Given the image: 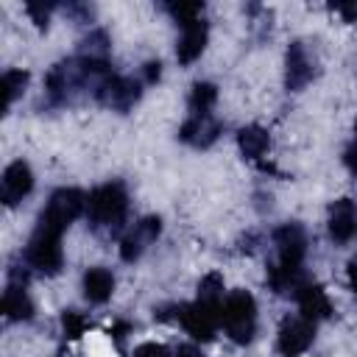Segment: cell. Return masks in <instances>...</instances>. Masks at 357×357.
Here are the masks:
<instances>
[{"mask_svg": "<svg viewBox=\"0 0 357 357\" xmlns=\"http://www.w3.org/2000/svg\"><path fill=\"white\" fill-rule=\"evenodd\" d=\"M220 326L234 343H248L257 329V301L245 290H231L220 301Z\"/></svg>", "mask_w": 357, "mask_h": 357, "instance_id": "6da1fadb", "label": "cell"}, {"mask_svg": "<svg viewBox=\"0 0 357 357\" xmlns=\"http://www.w3.org/2000/svg\"><path fill=\"white\" fill-rule=\"evenodd\" d=\"M126 209H128V195L117 181L95 187L86 198V218L95 226H120L126 218Z\"/></svg>", "mask_w": 357, "mask_h": 357, "instance_id": "7a4b0ae2", "label": "cell"}, {"mask_svg": "<svg viewBox=\"0 0 357 357\" xmlns=\"http://www.w3.org/2000/svg\"><path fill=\"white\" fill-rule=\"evenodd\" d=\"M81 212H86V195L75 187H61L50 195L45 212L39 215V223L42 229H50V231H64Z\"/></svg>", "mask_w": 357, "mask_h": 357, "instance_id": "3957f363", "label": "cell"}, {"mask_svg": "<svg viewBox=\"0 0 357 357\" xmlns=\"http://www.w3.org/2000/svg\"><path fill=\"white\" fill-rule=\"evenodd\" d=\"M25 262L39 271V273H59L61 271V262H64V254H61V234L59 231H50V229H42L36 226L33 237L28 240V248H25Z\"/></svg>", "mask_w": 357, "mask_h": 357, "instance_id": "277c9868", "label": "cell"}, {"mask_svg": "<svg viewBox=\"0 0 357 357\" xmlns=\"http://www.w3.org/2000/svg\"><path fill=\"white\" fill-rule=\"evenodd\" d=\"M176 321L195 337V340H212L215 329L220 324V304L218 301H192V304H181L176 307Z\"/></svg>", "mask_w": 357, "mask_h": 357, "instance_id": "5b68a950", "label": "cell"}, {"mask_svg": "<svg viewBox=\"0 0 357 357\" xmlns=\"http://www.w3.org/2000/svg\"><path fill=\"white\" fill-rule=\"evenodd\" d=\"M312 337H315V324L312 321H307L301 315L298 318H284V324L279 329V340H276L279 354L282 357H298L310 349Z\"/></svg>", "mask_w": 357, "mask_h": 357, "instance_id": "8992f818", "label": "cell"}, {"mask_svg": "<svg viewBox=\"0 0 357 357\" xmlns=\"http://www.w3.org/2000/svg\"><path fill=\"white\" fill-rule=\"evenodd\" d=\"M95 92L106 106H112L117 112H128L139 100V84L134 78H123V75H109L106 81H100L95 86Z\"/></svg>", "mask_w": 357, "mask_h": 357, "instance_id": "52a82bcc", "label": "cell"}, {"mask_svg": "<svg viewBox=\"0 0 357 357\" xmlns=\"http://www.w3.org/2000/svg\"><path fill=\"white\" fill-rule=\"evenodd\" d=\"M273 243H276V251H279V262L276 265H284V268H301V259H304V251H307V234L301 226L296 223H284L273 231Z\"/></svg>", "mask_w": 357, "mask_h": 357, "instance_id": "ba28073f", "label": "cell"}, {"mask_svg": "<svg viewBox=\"0 0 357 357\" xmlns=\"http://www.w3.org/2000/svg\"><path fill=\"white\" fill-rule=\"evenodd\" d=\"M31 187H33V173H31V167L22 159H17V162H11L3 170V178H0V201L6 206H17L31 192Z\"/></svg>", "mask_w": 357, "mask_h": 357, "instance_id": "9c48e42d", "label": "cell"}, {"mask_svg": "<svg viewBox=\"0 0 357 357\" xmlns=\"http://www.w3.org/2000/svg\"><path fill=\"white\" fill-rule=\"evenodd\" d=\"M159 231H162V220H159L156 215L142 218V220L123 237V243H120V257H123L126 262L139 259V254L145 251V245L153 243V240L159 237Z\"/></svg>", "mask_w": 357, "mask_h": 357, "instance_id": "30bf717a", "label": "cell"}, {"mask_svg": "<svg viewBox=\"0 0 357 357\" xmlns=\"http://www.w3.org/2000/svg\"><path fill=\"white\" fill-rule=\"evenodd\" d=\"M357 234V206L351 198H337L329 206V237L335 243H349Z\"/></svg>", "mask_w": 357, "mask_h": 357, "instance_id": "8fae6325", "label": "cell"}, {"mask_svg": "<svg viewBox=\"0 0 357 357\" xmlns=\"http://www.w3.org/2000/svg\"><path fill=\"white\" fill-rule=\"evenodd\" d=\"M284 81H287V89H301L310 84L312 78V59L304 47V42H293L287 47V56H284Z\"/></svg>", "mask_w": 357, "mask_h": 357, "instance_id": "7c38bea8", "label": "cell"}, {"mask_svg": "<svg viewBox=\"0 0 357 357\" xmlns=\"http://www.w3.org/2000/svg\"><path fill=\"white\" fill-rule=\"evenodd\" d=\"M206 47V22L198 17L187 25H181V36L176 45V59L178 64H192Z\"/></svg>", "mask_w": 357, "mask_h": 357, "instance_id": "4fadbf2b", "label": "cell"}, {"mask_svg": "<svg viewBox=\"0 0 357 357\" xmlns=\"http://www.w3.org/2000/svg\"><path fill=\"white\" fill-rule=\"evenodd\" d=\"M220 126L218 120H212V114H190V120H184V126L178 128V139L195 145V148H206L218 139Z\"/></svg>", "mask_w": 357, "mask_h": 357, "instance_id": "5bb4252c", "label": "cell"}, {"mask_svg": "<svg viewBox=\"0 0 357 357\" xmlns=\"http://www.w3.org/2000/svg\"><path fill=\"white\" fill-rule=\"evenodd\" d=\"M296 298H298L301 318H307L312 324L332 315V301H329V296H326V290L321 284H301L296 290Z\"/></svg>", "mask_w": 357, "mask_h": 357, "instance_id": "9a60e30c", "label": "cell"}, {"mask_svg": "<svg viewBox=\"0 0 357 357\" xmlns=\"http://www.w3.org/2000/svg\"><path fill=\"white\" fill-rule=\"evenodd\" d=\"M112 290H114V276H112V271H106V268H89V271L84 273V296H86L92 304L109 301Z\"/></svg>", "mask_w": 357, "mask_h": 357, "instance_id": "2e32d148", "label": "cell"}, {"mask_svg": "<svg viewBox=\"0 0 357 357\" xmlns=\"http://www.w3.org/2000/svg\"><path fill=\"white\" fill-rule=\"evenodd\" d=\"M3 312L8 321H28L33 315V304L25 293V284H17L11 282L3 293Z\"/></svg>", "mask_w": 357, "mask_h": 357, "instance_id": "e0dca14e", "label": "cell"}, {"mask_svg": "<svg viewBox=\"0 0 357 357\" xmlns=\"http://www.w3.org/2000/svg\"><path fill=\"white\" fill-rule=\"evenodd\" d=\"M237 145L245 159H262L268 151V131L262 126H243L237 131Z\"/></svg>", "mask_w": 357, "mask_h": 357, "instance_id": "ac0fdd59", "label": "cell"}, {"mask_svg": "<svg viewBox=\"0 0 357 357\" xmlns=\"http://www.w3.org/2000/svg\"><path fill=\"white\" fill-rule=\"evenodd\" d=\"M215 100H218V89L209 81H198L192 86V92H190V109H192V114H209V109L215 106Z\"/></svg>", "mask_w": 357, "mask_h": 357, "instance_id": "d6986e66", "label": "cell"}, {"mask_svg": "<svg viewBox=\"0 0 357 357\" xmlns=\"http://www.w3.org/2000/svg\"><path fill=\"white\" fill-rule=\"evenodd\" d=\"M25 84H28V73L25 70H6L3 73V78H0V86H3V103H6V109L14 103V98L25 89Z\"/></svg>", "mask_w": 357, "mask_h": 357, "instance_id": "ffe728a7", "label": "cell"}, {"mask_svg": "<svg viewBox=\"0 0 357 357\" xmlns=\"http://www.w3.org/2000/svg\"><path fill=\"white\" fill-rule=\"evenodd\" d=\"M198 298H204V301H218V304H220V298H223V279H220V273H206V276L201 279V284H198Z\"/></svg>", "mask_w": 357, "mask_h": 357, "instance_id": "44dd1931", "label": "cell"}, {"mask_svg": "<svg viewBox=\"0 0 357 357\" xmlns=\"http://www.w3.org/2000/svg\"><path fill=\"white\" fill-rule=\"evenodd\" d=\"M165 8L173 14V20H176L178 25H187V22L198 20V17H201V11H204V6H201V3H167Z\"/></svg>", "mask_w": 357, "mask_h": 357, "instance_id": "7402d4cb", "label": "cell"}, {"mask_svg": "<svg viewBox=\"0 0 357 357\" xmlns=\"http://www.w3.org/2000/svg\"><path fill=\"white\" fill-rule=\"evenodd\" d=\"M61 324H64V335H67V337H73V340H75V337H81V335H84V329H86V318H84L81 312H73V310H70V312H64Z\"/></svg>", "mask_w": 357, "mask_h": 357, "instance_id": "603a6c76", "label": "cell"}, {"mask_svg": "<svg viewBox=\"0 0 357 357\" xmlns=\"http://www.w3.org/2000/svg\"><path fill=\"white\" fill-rule=\"evenodd\" d=\"M50 3H25V11L33 17V22L39 25V28H45L47 25V14H50Z\"/></svg>", "mask_w": 357, "mask_h": 357, "instance_id": "cb8c5ba5", "label": "cell"}, {"mask_svg": "<svg viewBox=\"0 0 357 357\" xmlns=\"http://www.w3.org/2000/svg\"><path fill=\"white\" fill-rule=\"evenodd\" d=\"M134 357H167V349L162 343H142L134 349Z\"/></svg>", "mask_w": 357, "mask_h": 357, "instance_id": "d4e9b609", "label": "cell"}, {"mask_svg": "<svg viewBox=\"0 0 357 357\" xmlns=\"http://www.w3.org/2000/svg\"><path fill=\"white\" fill-rule=\"evenodd\" d=\"M332 8L340 11L346 22H357V3H332Z\"/></svg>", "mask_w": 357, "mask_h": 357, "instance_id": "484cf974", "label": "cell"}, {"mask_svg": "<svg viewBox=\"0 0 357 357\" xmlns=\"http://www.w3.org/2000/svg\"><path fill=\"white\" fill-rule=\"evenodd\" d=\"M343 159H346V165H349V170L351 173H357V139L346 148V153H343Z\"/></svg>", "mask_w": 357, "mask_h": 357, "instance_id": "4316f807", "label": "cell"}, {"mask_svg": "<svg viewBox=\"0 0 357 357\" xmlns=\"http://www.w3.org/2000/svg\"><path fill=\"white\" fill-rule=\"evenodd\" d=\"M159 67H162L159 61H148V64H145V81H148V84L159 81Z\"/></svg>", "mask_w": 357, "mask_h": 357, "instance_id": "83f0119b", "label": "cell"}, {"mask_svg": "<svg viewBox=\"0 0 357 357\" xmlns=\"http://www.w3.org/2000/svg\"><path fill=\"white\" fill-rule=\"evenodd\" d=\"M176 357H204V354H201L195 346H181V349L176 351Z\"/></svg>", "mask_w": 357, "mask_h": 357, "instance_id": "f1b7e54d", "label": "cell"}, {"mask_svg": "<svg viewBox=\"0 0 357 357\" xmlns=\"http://www.w3.org/2000/svg\"><path fill=\"white\" fill-rule=\"evenodd\" d=\"M349 284H351V290H354V296H357V259L349 265Z\"/></svg>", "mask_w": 357, "mask_h": 357, "instance_id": "f546056e", "label": "cell"}, {"mask_svg": "<svg viewBox=\"0 0 357 357\" xmlns=\"http://www.w3.org/2000/svg\"><path fill=\"white\" fill-rule=\"evenodd\" d=\"M126 332H128V324H120V326H114V329H112V335H114V340H117V343H123Z\"/></svg>", "mask_w": 357, "mask_h": 357, "instance_id": "4dcf8cb0", "label": "cell"}, {"mask_svg": "<svg viewBox=\"0 0 357 357\" xmlns=\"http://www.w3.org/2000/svg\"><path fill=\"white\" fill-rule=\"evenodd\" d=\"M354 134H357V123H354Z\"/></svg>", "mask_w": 357, "mask_h": 357, "instance_id": "1f68e13d", "label": "cell"}]
</instances>
